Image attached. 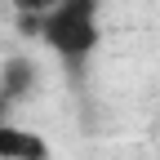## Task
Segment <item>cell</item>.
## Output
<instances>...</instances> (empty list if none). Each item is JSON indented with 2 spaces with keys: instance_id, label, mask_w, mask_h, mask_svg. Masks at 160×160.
Listing matches in <instances>:
<instances>
[{
  "instance_id": "cell-5",
  "label": "cell",
  "mask_w": 160,
  "mask_h": 160,
  "mask_svg": "<svg viewBox=\"0 0 160 160\" xmlns=\"http://www.w3.org/2000/svg\"><path fill=\"white\" fill-rule=\"evenodd\" d=\"M5 111H9V98H5V85H0V120H5Z\"/></svg>"
},
{
  "instance_id": "cell-2",
  "label": "cell",
  "mask_w": 160,
  "mask_h": 160,
  "mask_svg": "<svg viewBox=\"0 0 160 160\" xmlns=\"http://www.w3.org/2000/svg\"><path fill=\"white\" fill-rule=\"evenodd\" d=\"M0 160H49V142L13 120H0Z\"/></svg>"
},
{
  "instance_id": "cell-4",
  "label": "cell",
  "mask_w": 160,
  "mask_h": 160,
  "mask_svg": "<svg viewBox=\"0 0 160 160\" xmlns=\"http://www.w3.org/2000/svg\"><path fill=\"white\" fill-rule=\"evenodd\" d=\"M58 5H62V0H13V9L22 13V22H27V27H36L40 18H45V13H53Z\"/></svg>"
},
{
  "instance_id": "cell-3",
  "label": "cell",
  "mask_w": 160,
  "mask_h": 160,
  "mask_svg": "<svg viewBox=\"0 0 160 160\" xmlns=\"http://www.w3.org/2000/svg\"><path fill=\"white\" fill-rule=\"evenodd\" d=\"M0 85H5V98L9 102H22V98L31 93V85H36V62L31 58H9L5 67H0Z\"/></svg>"
},
{
  "instance_id": "cell-1",
  "label": "cell",
  "mask_w": 160,
  "mask_h": 160,
  "mask_svg": "<svg viewBox=\"0 0 160 160\" xmlns=\"http://www.w3.org/2000/svg\"><path fill=\"white\" fill-rule=\"evenodd\" d=\"M36 36L49 45V53L62 62V71L80 80L89 58L102 45V0H62L53 13H45L36 22Z\"/></svg>"
}]
</instances>
